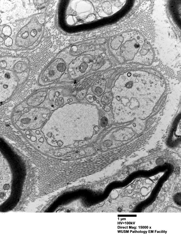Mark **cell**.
Returning a JSON list of instances; mask_svg holds the SVG:
<instances>
[{"instance_id": "9", "label": "cell", "mask_w": 181, "mask_h": 238, "mask_svg": "<svg viewBox=\"0 0 181 238\" xmlns=\"http://www.w3.org/2000/svg\"><path fill=\"white\" fill-rule=\"evenodd\" d=\"M5 45L7 46H11L13 43V41L11 38L8 37L5 41Z\"/></svg>"}, {"instance_id": "8", "label": "cell", "mask_w": 181, "mask_h": 238, "mask_svg": "<svg viewBox=\"0 0 181 238\" xmlns=\"http://www.w3.org/2000/svg\"><path fill=\"white\" fill-rule=\"evenodd\" d=\"M2 33L6 36H9L11 33L10 27L9 26H5L2 29Z\"/></svg>"}, {"instance_id": "5", "label": "cell", "mask_w": 181, "mask_h": 238, "mask_svg": "<svg viewBox=\"0 0 181 238\" xmlns=\"http://www.w3.org/2000/svg\"><path fill=\"white\" fill-rule=\"evenodd\" d=\"M16 85V81L12 73L0 72V101H4L11 96Z\"/></svg>"}, {"instance_id": "2", "label": "cell", "mask_w": 181, "mask_h": 238, "mask_svg": "<svg viewBox=\"0 0 181 238\" xmlns=\"http://www.w3.org/2000/svg\"><path fill=\"white\" fill-rule=\"evenodd\" d=\"M42 26L36 20H33L23 27L17 35L16 43L26 47L32 45L42 32Z\"/></svg>"}, {"instance_id": "10", "label": "cell", "mask_w": 181, "mask_h": 238, "mask_svg": "<svg viewBox=\"0 0 181 238\" xmlns=\"http://www.w3.org/2000/svg\"><path fill=\"white\" fill-rule=\"evenodd\" d=\"M108 122L107 119L106 118H103L101 121V124L103 127H104L107 125Z\"/></svg>"}, {"instance_id": "7", "label": "cell", "mask_w": 181, "mask_h": 238, "mask_svg": "<svg viewBox=\"0 0 181 238\" xmlns=\"http://www.w3.org/2000/svg\"><path fill=\"white\" fill-rule=\"evenodd\" d=\"M102 9L103 11L107 14H110L112 10L110 3L108 2H105L102 5Z\"/></svg>"}, {"instance_id": "4", "label": "cell", "mask_w": 181, "mask_h": 238, "mask_svg": "<svg viewBox=\"0 0 181 238\" xmlns=\"http://www.w3.org/2000/svg\"><path fill=\"white\" fill-rule=\"evenodd\" d=\"M65 64L61 59L52 62L42 73V80L44 82H51L59 79L65 70Z\"/></svg>"}, {"instance_id": "6", "label": "cell", "mask_w": 181, "mask_h": 238, "mask_svg": "<svg viewBox=\"0 0 181 238\" xmlns=\"http://www.w3.org/2000/svg\"><path fill=\"white\" fill-rule=\"evenodd\" d=\"M44 93L39 92L38 94H36L35 95L32 96L29 100L28 104L30 105L35 106L38 105L44 99H39V98H45V96L40 97L45 94Z\"/></svg>"}, {"instance_id": "3", "label": "cell", "mask_w": 181, "mask_h": 238, "mask_svg": "<svg viewBox=\"0 0 181 238\" xmlns=\"http://www.w3.org/2000/svg\"><path fill=\"white\" fill-rule=\"evenodd\" d=\"M49 113L48 111L44 108H32L23 114L17 123L20 127L23 129L38 128L44 124Z\"/></svg>"}, {"instance_id": "1", "label": "cell", "mask_w": 181, "mask_h": 238, "mask_svg": "<svg viewBox=\"0 0 181 238\" xmlns=\"http://www.w3.org/2000/svg\"><path fill=\"white\" fill-rule=\"evenodd\" d=\"M117 81L116 108L132 114L151 111L165 89L160 77L144 72H128Z\"/></svg>"}]
</instances>
